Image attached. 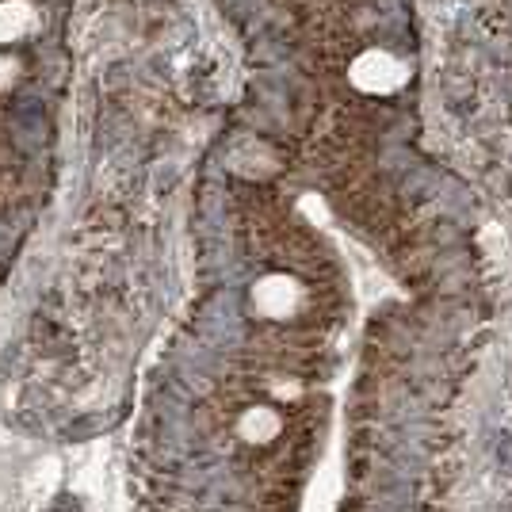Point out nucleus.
Here are the masks:
<instances>
[{"label": "nucleus", "instance_id": "nucleus-1", "mask_svg": "<svg viewBox=\"0 0 512 512\" xmlns=\"http://www.w3.org/2000/svg\"><path fill=\"white\" fill-rule=\"evenodd\" d=\"M302 299H306L302 283L299 279H291V276H283V272H272V276H264L253 287L256 314H260V318H268V321L295 318V314L302 310Z\"/></svg>", "mask_w": 512, "mask_h": 512}, {"label": "nucleus", "instance_id": "nucleus-2", "mask_svg": "<svg viewBox=\"0 0 512 512\" xmlns=\"http://www.w3.org/2000/svg\"><path fill=\"white\" fill-rule=\"evenodd\" d=\"M35 31L31 0H0V46H12Z\"/></svg>", "mask_w": 512, "mask_h": 512}, {"label": "nucleus", "instance_id": "nucleus-3", "mask_svg": "<svg viewBox=\"0 0 512 512\" xmlns=\"http://www.w3.org/2000/svg\"><path fill=\"white\" fill-rule=\"evenodd\" d=\"M279 428H283V421H279V413L272 406H256L241 417V436H245L249 444H268V440H276Z\"/></svg>", "mask_w": 512, "mask_h": 512}, {"label": "nucleus", "instance_id": "nucleus-4", "mask_svg": "<svg viewBox=\"0 0 512 512\" xmlns=\"http://www.w3.org/2000/svg\"><path fill=\"white\" fill-rule=\"evenodd\" d=\"M16 73H20V62H16L12 54H0V92H4V88H12Z\"/></svg>", "mask_w": 512, "mask_h": 512}]
</instances>
